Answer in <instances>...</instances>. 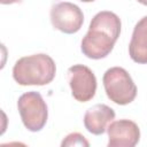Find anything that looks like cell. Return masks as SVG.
Listing matches in <instances>:
<instances>
[{
  "instance_id": "obj_1",
  "label": "cell",
  "mask_w": 147,
  "mask_h": 147,
  "mask_svg": "<svg viewBox=\"0 0 147 147\" xmlns=\"http://www.w3.org/2000/svg\"><path fill=\"white\" fill-rule=\"evenodd\" d=\"M119 17L109 10H102L92 18L88 31L82 39L83 54L92 60L105 59L113 51L121 33Z\"/></svg>"
},
{
  "instance_id": "obj_2",
  "label": "cell",
  "mask_w": 147,
  "mask_h": 147,
  "mask_svg": "<svg viewBox=\"0 0 147 147\" xmlns=\"http://www.w3.org/2000/svg\"><path fill=\"white\" fill-rule=\"evenodd\" d=\"M55 74V62L45 53L23 56L13 67V78L22 86L47 85L54 79Z\"/></svg>"
},
{
  "instance_id": "obj_3",
  "label": "cell",
  "mask_w": 147,
  "mask_h": 147,
  "mask_svg": "<svg viewBox=\"0 0 147 147\" xmlns=\"http://www.w3.org/2000/svg\"><path fill=\"white\" fill-rule=\"evenodd\" d=\"M102 83L108 99L116 105H129L137 96V86L124 68L113 67L106 70L102 77Z\"/></svg>"
},
{
  "instance_id": "obj_4",
  "label": "cell",
  "mask_w": 147,
  "mask_h": 147,
  "mask_svg": "<svg viewBox=\"0 0 147 147\" xmlns=\"http://www.w3.org/2000/svg\"><path fill=\"white\" fill-rule=\"evenodd\" d=\"M17 109L24 126L29 131L38 132L46 125L48 109L40 93L30 91L22 94L17 100Z\"/></svg>"
},
{
  "instance_id": "obj_5",
  "label": "cell",
  "mask_w": 147,
  "mask_h": 147,
  "mask_svg": "<svg viewBox=\"0 0 147 147\" xmlns=\"http://www.w3.org/2000/svg\"><path fill=\"white\" fill-rule=\"evenodd\" d=\"M51 22L54 29L67 34H72L78 32L83 26L84 14L77 5L62 1L52 7Z\"/></svg>"
},
{
  "instance_id": "obj_6",
  "label": "cell",
  "mask_w": 147,
  "mask_h": 147,
  "mask_svg": "<svg viewBox=\"0 0 147 147\" xmlns=\"http://www.w3.org/2000/svg\"><path fill=\"white\" fill-rule=\"evenodd\" d=\"M68 79L74 99L87 102L95 95L96 78L94 72L84 64H75L68 69Z\"/></svg>"
},
{
  "instance_id": "obj_7",
  "label": "cell",
  "mask_w": 147,
  "mask_h": 147,
  "mask_svg": "<svg viewBox=\"0 0 147 147\" xmlns=\"http://www.w3.org/2000/svg\"><path fill=\"white\" fill-rule=\"evenodd\" d=\"M108 147H134L140 140V130L131 119L111 122L107 127Z\"/></svg>"
},
{
  "instance_id": "obj_8",
  "label": "cell",
  "mask_w": 147,
  "mask_h": 147,
  "mask_svg": "<svg viewBox=\"0 0 147 147\" xmlns=\"http://www.w3.org/2000/svg\"><path fill=\"white\" fill-rule=\"evenodd\" d=\"M115 111L105 103H98L88 108L84 115L85 129L95 136H100L107 131L108 125L114 121Z\"/></svg>"
},
{
  "instance_id": "obj_9",
  "label": "cell",
  "mask_w": 147,
  "mask_h": 147,
  "mask_svg": "<svg viewBox=\"0 0 147 147\" xmlns=\"http://www.w3.org/2000/svg\"><path fill=\"white\" fill-rule=\"evenodd\" d=\"M129 55L136 63L147 64V16L134 25L129 44Z\"/></svg>"
},
{
  "instance_id": "obj_10",
  "label": "cell",
  "mask_w": 147,
  "mask_h": 147,
  "mask_svg": "<svg viewBox=\"0 0 147 147\" xmlns=\"http://www.w3.org/2000/svg\"><path fill=\"white\" fill-rule=\"evenodd\" d=\"M62 147H71V146H80V147H88L90 142L86 140V138L78 133V132H72L70 134H68L61 142Z\"/></svg>"
},
{
  "instance_id": "obj_11",
  "label": "cell",
  "mask_w": 147,
  "mask_h": 147,
  "mask_svg": "<svg viewBox=\"0 0 147 147\" xmlns=\"http://www.w3.org/2000/svg\"><path fill=\"white\" fill-rule=\"evenodd\" d=\"M22 0H0V2L2 5H11V3H17V2H21Z\"/></svg>"
},
{
  "instance_id": "obj_12",
  "label": "cell",
  "mask_w": 147,
  "mask_h": 147,
  "mask_svg": "<svg viewBox=\"0 0 147 147\" xmlns=\"http://www.w3.org/2000/svg\"><path fill=\"white\" fill-rule=\"evenodd\" d=\"M138 2H140L141 5H144V6H147V0H137Z\"/></svg>"
},
{
  "instance_id": "obj_13",
  "label": "cell",
  "mask_w": 147,
  "mask_h": 147,
  "mask_svg": "<svg viewBox=\"0 0 147 147\" xmlns=\"http://www.w3.org/2000/svg\"><path fill=\"white\" fill-rule=\"evenodd\" d=\"M79 1H82V2H93L94 0H79Z\"/></svg>"
}]
</instances>
